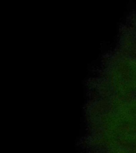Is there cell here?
<instances>
[{
    "label": "cell",
    "mask_w": 136,
    "mask_h": 153,
    "mask_svg": "<svg viewBox=\"0 0 136 153\" xmlns=\"http://www.w3.org/2000/svg\"><path fill=\"white\" fill-rule=\"evenodd\" d=\"M122 136L123 140L127 145L136 147V127L128 126Z\"/></svg>",
    "instance_id": "obj_1"
},
{
    "label": "cell",
    "mask_w": 136,
    "mask_h": 153,
    "mask_svg": "<svg viewBox=\"0 0 136 153\" xmlns=\"http://www.w3.org/2000/svg\"><path fill=\"white\" fill-rule=\"evenodd\" d=\"M133 153H136V149H135L133 151Z\"/></svg>",
    "instance_id": "obj_2"
}]
</instances>
